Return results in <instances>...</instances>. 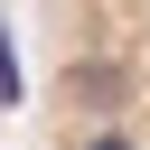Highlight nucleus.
I'll return each mask as SVG.
<instances>
[{
    "mask_svg": "<svg viewBox=\"0 0 150 150\" xmlns=\"http://www.w3.org/2000/svg\"><path fill=\"white\" fill-rule=\"evenodd\" d=\"M94 150H131V141H122V131H103V141H94Z\"/></svg>",
    "mask_w": 150,
    "mask_h": 150,
    "instance_id": "2",
    "label": "nucleus"
},
{
    "mask_svg": "<svg viewBox=\"0 0 150 150\" xmlns=\"http://www.w3.org/2000/svg\"><path fill=\"white\" fill-rule=\"evenodd\" d=\"M0 103H19V56H9V28H0Z\"/></svg>",
    "mask_w": 150,
    "mask_h": 150,
    "instance_id": "1",
    "label": "nucleus"
}]
</instances>
